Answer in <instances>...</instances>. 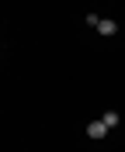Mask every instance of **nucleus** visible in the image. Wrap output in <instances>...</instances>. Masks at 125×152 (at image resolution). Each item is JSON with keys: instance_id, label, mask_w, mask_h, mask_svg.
<instances>
[{"instance_id": "obj_3", "label": "nucleus", "mask_w": 125, "mask_h": 152, "mask_svg": "<svg viewBox=\"0 0 125 152\" xmlns=\"http://www.w3.org/2000/svg\"><path fill=\"white\" fill-rule=\"evenodd\" d=\"M101 121H104L108 128H118V111H108V114H101Z\"/></svg>"}, {"instance_id": "obj_1", "label": "nucleus", "mask_w": 125, "mask_h": 152, "mask_svg": "<svg viewBox=\"0 0 125 152\" xmlns=\"http://www.w3.org/2000/svg\"><path fill=\"white\" fill-rule=\"evenodd\" d=\"M108 132H111V128H108L104 121H90V124H87V135H90V138H104Z\"/></svg>"}, {"instance_id": "obj_2", "label": "nucleus", "mask_w": 125, "mask_h": 152, "mask_svg": "<svg viewBox=\"0 0 125 152\" xmlns=\"http://www.w3.org/2000/svg\"><path fill=\"white\" fill-rule=\"evenodd\" d=\"M97 31H101V35H115V31H118V24H115V21H101V24H97Z\"/></svg>"}]
</instances>
